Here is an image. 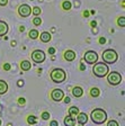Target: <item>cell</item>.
I'll return each instance as SVG.
<instances>
[{
    "label": "cell",
    "instance_id": "cell-1",
    "mask_svg": "<svg viewBox=\"0 0 125 126\" xmlns=\"http://www.w3.org/2000/svg\"><path fill=\"white\" fill-rule=\"evenodd\" d=\"M90 118L92 121V123L100 125V124H104L107 121V114L102 108H96V109H94L91 111Z\"/></svg>",
    "mask_w": 125,
    "mask_h": 126
},
{
    "label": "cell",
    "instance_id": "cell-2",
    "mask_svg": "<svg viewBox=\"0 0 125 126\" xmlns=\"http://www.w3.org/2000/svg\"><path fill=\"white\" fill-rule=\"evenodd\" d=\"M50 78H51V80L54 83H62L63 81H65V79H67V72L63 69L55 68L51 71Z\"/></svg>",
    "mask_w": 125,
    "mask_h": 126
},
{
    "label": "cell",
    "instance_id": "cell-3",
    "mask_svg": "<svg viewBox=\"0 0 125 126\" xmlns=\"http://www.w3.org/2000/svg\"><path fill=\"white\" fill-rule=\"evenodd\" d=\"M92 72L97 78H104L107 76V73L109 72V69L108 65L104 62H96L94 64V69H92Z\"/></svg>",
    "mask_w": 125,
    "mask_h": 126
},
{
    "label": "cell",
    "instance_id": "cell-4",
    "mask_svg": "<svg viewBox=\"0 0 125 126\" xmlns=\"http://www.w3.org/2000/svg\"><path fill=\"white\" fill-rule=\"evenodd\" d=\"M103 62L106 63V64H113L116 61L118 60V54L115 50H112V48H107L103 52Z\"/></svg>",
    "mask_w": 125,
    "mask_h": 126
},
{
    "label": "cell",
    "instance_id": "cell-5",
    "mask_svg": "<svg viewBox=\"0 0 125 126\" xmlns=\"http://www.w3.org/2000/svg\"><path fill=\"white\" fill-rule=\"evenodd\" d=\"M107 81L112 86H118L122 82V76L120 72H116V71L108 72L107 73Z\"/></svg>",
    "mask_w": 125,
    "mask_h": 126
},
{
    "label": "cell",
    "instance_id": "cell-6",
    "mask_svg": "<svg viewBox=\"0 0 125 126\" xmlns=\"http://www.w3.org/2000/svg\"><path fill=\"white\" fill-rule=\"evenodd\" d=\"M83 60H85L86 63H88V64H95L97 62V60H98V54L95 51H87L85 53Z\"/></svg>",
    "mask_w": 125,
    "mask_h": 126
},
{
    "label": "cell",
    "instance_id": "cell-7",
    "mask_svg": "<svg viewBox=\"0 0 125 126\" xmlns=\"http://www.w3.org/2000/svg\"><path fill=\"white\" fill-rule=\"evenodd\" d=\"M45 59H46V55L41 50H35L32 53V60L35 63H43L45 61Z\"/></svg>",
    "mask_w": 125,
    "mask_h": 126
},
{
    "label": "cell",
    "instance_id": "cell-8",
    "mask_svg": "<svg viewBox=\"0 0 125 126\" xmlns=\"http://www.w3.org/2000/svg\"><path fill=\"white\" fill-rule=\"evenodd\" d=\"M32 14V8L31 6H28L27 3H23L18 7V15L20 17H24V18H26L28 16H31Z\"/></svg>",
    "mask_w": 125,
    "mask_h": 126
},
{
    "label": "cell",
    "instance_id": "cell-9",
    "mask_svg": "<svg viewBox=\"0 0 125 126\" xmlns=\"http://www.w3.org/2000/svg\"><path fill=\"white\" fill-rule=\"evenodd\" d=\"M51 98H52V100L59 102L64 98V92H63V90L55 88V89H53L52 92H51Z\"/></svg>",
    "mask_w": 125,
    "mask_h": 126
},
{
    "label": "cell",
    "instance_id": "cell-10",
    "mask_svg": "<svg viewBox=\"0 0 125 126\" xmlns=\"http://www.w3.org/2000/svg\"><path fill=\"white\" fill-rule=\"evenodd\" d=\"M63 58L65 61H69V62H72L74 59H76V52H73L72 50H67L63 54Z\"/></svg>",
    "mask_w": 125,
    "mask_h": 126
},
{
    "label": "cell",
    "instance_id": "cell-11",
    "mask_svg": "<svg viewBox=\"0 0 125 126\" xmlns=\"http://www.w3.org/2000/svg\"><path fill=\"white\" fill-rule=\"evenodd\" d=\"M77 122L78 124H81V125H85V124L88 122V116L85 113H79L77 115Z\"/></svg>",
    "mask_w": 125,
    "mask_h": 126
},
{
    "label": "cell",
    "instance_id": "cell-12",
    "mask_svg": "<svg viewBox=\"0 0 125 126\" xmlns=\"http://www.w3.org/2000/svg\"><path fill=\"white\" fill-rule=\"evenodd\" d=\"M8 33V24L3 20H0V37L5 36Z\"/></svg>",
    "mask_w": 125,
    "mask_h": 126
},
{
    "label": "cell",
    "instance_id": "cell-13",
    "mask_svg": "<svg viewBox=\"0 0 125 126\" xmlns=\"http://www.w3.org/2000/svg\"><path fill=\"white\" fill-rule=\"evenodd\" d=\"M51 38H52V36H51V34H50L49 32H43V33L39 35V39H41L43 43H49L50 41H51Z\"/></svg>",
    "mask_w": 125,
    "mask_h": 126
},
{
    "label": "cell",
    "instance_id": "cell-14",
    "mask_svg": "<svg viewBox=\"0 0 125 126\" xmlns=\"http://www.w3.org/2000/svg\"><path fill=\"white\" fill-rule=\"evenodd\" d=\"M64 125L65 126H76V119L73 117H71L70 115H68L64 118Z\"/></svg>",
    "mask_w": 125,
    "mask_h": 126
},
{
    "label": "cell",
    "instance_id": "cell-15",
    "mask_svg": "<svg viewBox=\"0 0 125 126\" xmlns=\"http://www.w3.org/2000/svg\"><path fill=\"white\" fill-rule=\"evenodd\" d=\"M72 94H73V96H74L76 98L81 97V96L83 94V89L81 88V87H78V86L74 87V88L72 89Z\"/></svg>",
    "mask_w": 125,
    "mask_h": 126
},
{
    "label": "cell",
    "instance_id": "cell-16",
    "mask_svg": "<svg viewBox=\"0 0 125 126\" xmlns=\"http://www.w3.org/2000/svg\"><path fill=\"white\" fill-rule=\"evenodd\" d=\"M8 91V83L5 80H0V94H5Z\"/></svg>",
    "mask_w": 125,
    "mask_h": 126
},
{
    "label": "cell",
    "instance_id": "cell-17",
    "mask_svg": "<svg viewBox=\"0 0 125 126\" xmlns=\"http://www.w3.org/2000/svg\"><path fill=\"white\" fill-rule=\"evenodd\" d=\"M80 113L79 111V108L77 107V106H71L70 108H69V115L71 116V117H77V115Z\"/></svg>",
    "mask_w": 125,
    "mask_h": 126
},
{
    "label": "cell",
    "instance_id": "cell-18",
    "mask_svg": "<svg viewBox=\"0 0 125 126\" xmlns=\"http://www.w3.org/2000/svg\"><path fill=\"white\" fill-rule=\"evenodd\" d=\"M31 68H32V64L29 61H21L20 69L23 71H28V70H31Z\"/></svg>",
    "mask_w": 125,
    "mask_h": 126
},
{
    "label": "cell",
    "instance_id": "cell-19",
    "mask_svg": "<svg viewBox=\"0 0 125 126\" xmlns=\"http://www.w3.org/2000/svg\"><path fill=\"white\" fill-rule=\"evenodd\" d=\"M28 36H29V38H32V39H36L37 37L39 36V33L37 29H31V31L28 32Z\"/></svg>",
    "mask_w": 125,
    "mask_h": 126
},
{
    "label": "cell",
    "instance_id": "cell-20",
    "mask_svg": "<svg viewBox=\"0 0 125 126\" xmlns=\"http://www.w3.org/2000/svg\"><path fill=\"white\" fill-rule=\"evenodd\" d=\"M99 94H100V90H99L98 88L94 87V88H91V89H90V96H91V97L96 98V97H98Z\"/></svg>",
    "mask_w": 125,
    "mask_h": 126
},
{
    "label": "cell",
    "instance_id": "cell-21",
    "mask_svg": "<svg viewBox=\"0 0 125 126\" xmlns=\"http://www.w3.org/2000/svg\"><path fill=\"white\" fill-rule=\"evenodd\" d=\"M71 2L69 1V0H65V1H63L62 2V8L64 9V10H70L71 9Z\"/></svg>",
    "mask_w": 125,
    "mask_h": 126
},
{
    "label": "cell",
    "instance_id": "cell-22",
    "mask_svg": "<svg viewBox=\"0 0 125 126\" xmlns=\"http://www.w3.org/2000/svg\"><path fill=\"white\" fill-rule=\"evenodd\" d=\"M36 122H37V118L35 117V116H28L27 117V123L29 124V125H34V124H36Z\"/></svg>",
    "mask_w": 125,
    "mask_h": 126
},
{
    "label": "cell",
    "instance_id": "cell-23",
    "mask_svg": "<svg viewBox=\"0 0 125 126\" xmlns=\"http://www.w3.org/2000/svg\"><path fill=\"white\" fill-rule=\"evenodd\" d=\"M41 13H42V10H41V8H39V7L32 8V14H33L34 16H39V15H41Z\"/></svg>",
    "mask_w": 125,
    "mask_h": 126
},
{
    "label": "cell",
    "instance_id": "cell-24",
    "mask_svg": "<svg viewBox=\"0 0 125 126\" xmlns=\"http://www.w3.org/2000/svg\"><path fill=\"white\" fill-rule=\"evenodd\" d=\"M33 24H34L35 26H39L42 24V19L39 18L38 16H35V18H33Z\"/></svg>",
    "mask_w": 125,
    "mask_h": 126
},
{
    "label": "cell",
    "instance_id": "cell-25",
    "mask_svg": "<svg viewBox=\"0 0 125 126\" xmlns=\"http://www.w3.org/2000/svg\"><path fill=\"white\" fill-rule=\"evenodd\" d=\"M117 25H118L120 27H124V26H125V18L123 17V16H122V17H120V18L117 19Z\"/></svg>",
    "mask_w": 125,
    "mask_h": 126
},
{
    "label": "cell",
    "instance_id": "cell-26",
    "mask_svg": "<svg viewBox=\"0 0 125 126\" xmlns=\"http://www.w3.org/2000/svg\"><path fill=\"white\" fill-rule=\"evenodd\" d=\"M41 117H42V119H44V121H47V119L50 118V114L47 113V111H44V113L42 114Z\"/></svg>",
    "mask_w": 125,
    "mask_h": 126
},
{
    "label": "cell",
    "instance_id": "cell-27",
    "mask_svg": "<svg viewBox=\"0 0 125 126\" xmlns=\"http://www.w3.org/2000/svg\"><path fill=\"white\" fill-rule=\"evenodd\" d=\"M107 126H120V124H118L116 121H113L112 119V121H109L107 123Z\"/></svg>",
    "mask_w": 125,
    "mask_h": 126
},
{
    "label": "cell",
    "instance_id": "cell-28",
    "mask_svg": "<svg viewBox=\"0 0 125 126\" xmlns=\"http://www.w3.org/2000/svg\"><path fill=\"white\" fill-rule=\"evenodd\" d=\"M10 64H9V63H5V64H3V70H6V71H9L10 70Z\"/></svg>",
    "mask_w": 125,
    "mask_h": 126
},
{
    "label": "cell",
    "instance_id": "cell-29",
    "mask_svg": "<svg viewBox=\"0 0 125 126\" xmlns=\"http://www.w3.org/2000/svg\"><path fill=\"white\" fill-rule=\"evenodd\" d=\"M7 3H8V0H0V6H1V7L7 6Z\"/></svg>",
    "mask_w": 125,
    "mask_h": 126
},
{
    "label": "cell",
    "instance_id": "cell-30",
    "mask_svg": "<svg viewBox=\"0 0 125 126\" xmlns=\"http://www.w3.org/2000/svg\"><path fill=\"white\" fill-rule=\"evenodd\" d=\"M50 126H59V123H57V121H52L50 123Z\"/></svg>",
    "mask_w": 125,
    "mask_h": 126
},
{
    "label": "cell",
    "instance_id": "cell-31",
    "mask_svg": "<svg viewBox=\"0 0 125 126\" xmlns=\"http://www.w3.org/2000/svg\"><path fill=\"white\" fill-rule=\"evenodd\" d=\"M49 53H50V54H54V53H55V48H54V47H50V48H49Z\"/></svg>",
    "mask_w": 125,
    "mask_h": 126
},
{
    "label": "cell",
    "instance_id": "cell-32",
    "mask_svg": "<svg viewBox=\"0 0 125 126\" xmlns=\"http://www.w3.org/2000/svg\"><path fill=\"white\" fill-rule=\"evenodd\" d=\"M18 104L19 105H24V104H25V99H24V98H19Z\"/></svg>",
    "mask_w": 125,
    "mask_h": 126
},
{
    "label": "cell",
    "instance_id": "cell-33",
    "mask_svg": "<svg viewBox=\"0 0 125 126\" xmlns=\"http://www.w3.org/2000/svg\"><path fill=\"white\" fill-rule=\"evenodd\" d=\"M105 42H106V38H105V37H100V38H99V43H100V44H104Z\"/></svg>",
    "mask_w": 125,
    "mask_h": 126
},
{
    "label": "cell",
    "instance_id": "cell-34",
    "mask_svg": "<svg viewBox=\"0 0 125 126\" xmlns=\"http://www.w3.org/2000/svg\"><path fill=\"white\" fill-rule=\"evenodd\" d=\"M63 99H64L65 104H69V102H70V98H69V97H65V98H63Z\"/></svg>",
    "mask_w": 125,
    "mask_h": 126
},
{
    "label": "cell",
    "instance_id": "cell-35",
    "mask_svg": "<svg viewBox=\"0 0 125 126\" xmlns=\"http://www.w3.org/2000/svg\"><path fill=\"white\" fill-rule=\"evenodd\" d=\"M17 84H18V87L24 86V81H23V80H19V81H18V83H17Z\"/></svg>",
    "mask_w": 125,
    "mask_h": 126
},
{
    "label": "cell",
    "instance_id": "cell-36",
    "mask_svg": "<svg viewBox=\"0 0 125 126\" xmlns=\"http://www.w3.org/2000/svg\"><path fill=\"white\" fill-rule=\"evenodd\" d=\"M90 25H91V26H92V27H95V26H96V25H97V23H96V21H95V20H92V21H91V23H90Z\"/></svg>",
    "mask_w": 125,
    "mask_h": 126
},
{
    "label": "cell",
    "instance_id": "cell-37",
    "mask_svg": "<svg viewBox=\"0 0 125 126\" xmlns=\"http://www.w3.org/2000/svg\"><path fill=\"white\" fill-rule=\"evenodd\" d=\"M83 16H85V17H88V16H89V11L85 10V13H83Z\"/></svg>",
    "mask_w": 125,
    "mask_h": 126
},
{
    "label": "cell",
    "instance_id": "cell-38",
    "mask_svg": "<svg viewBox=\"0 0 125 126\" xmlns=\"http://www.w3.org/2000/svg\"><path fill=\"white\" fill-rule=\"evenodd\" d=\"M80 70H86V66H85V65H83V64H81V65H80Z\"/></svg>",
    "mask_w": 125,
    "mask_h": 126
},
{
    "label": "cell",
    "instance_id": "cell-39",
    "mask_svg": "<svg viewBox=\"0 0 125 126\" xmlns=\"http://www.w3.org/2000/svg\"><path fill=\"white\" fill-rule=\"evenodd\" d=\"M19 31H20V32H24V31H25V27H24V26H20V28H19Z\"/></svg>",
    "mask_w": 125,
    "mask_h": 126
},
{
    "label": "cell",
    "instance_id": "cell-40",
    "mask_svg": "<svg viewBox=\"0 0 125 126\" xmlns=\"http://www.w3.org/2000/svg\"><path fill=\"white\" fill-rule=\"evenodd\" d=\"M78 126H83V125H81V124H79V125Z\"/></svg>",
    "mask_w": 125,
    "mask_h": 126
},
{
    "label": "cell",
    "instance_id": "cell-41",
    "mask_svg": "<svg viewBox=\"0 0 125 126\" xmlns=\"http://www.w3.org/2000/svg\"><path fill=\"white\" fill-rule=\"evenodd\" d=\"M0 125H1V119H0Z\"/></svg>",
    "mask_w": 125,
    "mask_h": 126
}]
</instances>
